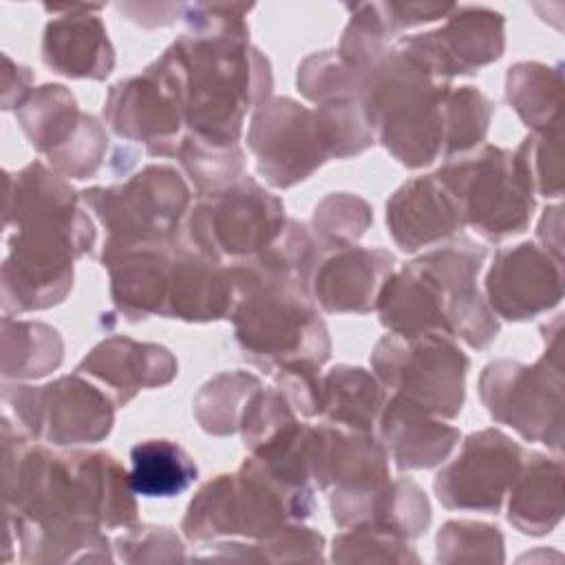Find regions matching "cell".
Wrapping results in <instances>:
<instances>
[{
    "mask_svg": "<svg viewBox=\"0 0 565 565\" xmlns=\"http://www.w3.org/2000/svg\"><path fill=\"white\" fill-rule=\"evenodd\" d=\"M7 185L4 223L15 234L2 267L4 307L46 309L71 289V263L90 249L95 230L75 192L44 166L31 163Z\"/></svg>",
    "mask_w": 565,
    "mask_h": 565,
    "instance_id": "1",
    "label": "cell"
},
{
    "mask_svg": "<svg viewBox=\"0 0 565 565\" xmlns=\"http://www.w3.org/2000/svg\"><path fill=\"white\" fill-rule=\"evenodd\" d=\"M7 505L38 525H128L135 501L128 475L106 452H49L29 446L26 437L4 419Z\"/></svg>",
    "mask_w": 565,
    "mask_h": 565,
    "instance_id": "2",
    "label": "cell"
},
{
    "mask_svg": "<svg viewBox=\"0 0 565 565\" xmlns=\"http://www.w3.org/2000/svg\"><path fill=\"white\" fill-rule=\"evenodd\" d=\"M483 256L479 245L463 241L388 276L375 302L384 327L397 335L444 331L475 349L486 347L499 324L475 287Z\"/></svg>",
    "mask_w": 565,
    "mask_h": 565,
    "instance_id": "3",
    "label": "cell"
},
{
    "mask_svg": "<svg viewBox=\"0 0 565 565\" xmlns=\"http://www.w3.org/2000/svg\"><path fill=\"white\" fill-rule=\"evenodd\" d=\"M355 75L369 128L404 166L419 168L444 152V102L450 86L437 84L397 49H386Z\"/></svg>",
    "mask_w": 565,
    "mask_h": 565,
    "instance_id": "4",
    "label": "cell"
},
{
    "mask_svg": "<svg viewBox=\"0 0 565 565\" xmlns=\"http://www.w3.org/2000/svg\"><path fill=\"white\" fill-rule=\"evenodd\" d=\"M311 510L309 486L287 483L252 457L236 475H218L192 499L183 530L192 541L218 534L267 536L287 519H305Z\"/></svg>",
    "mask_w": 565,
    "mask_h": 565,
    "instance_id": "5",
    "label": "cell"
},
{
    "mask_svg": "<svg viewBox=\"0 0 565 565\" xmlns=\"http://www.w3.org/2000/svg\"><path fill=\"white\" fill-rule=\"evenodd\" d=\"M437 179L450 192L463 225L483 238L501 241L527 227L532 190L508 150L486 146L472 157L446 163Z\"/></svg>",
    "mask_w": 565,
    "mask_h": 565,
    "instance_id": "6",
    "label": "cell"
},
{
    "mask_svg": "<svg viewBox=\"0 0 565 565\" xmlns=\"http://www.w3.org/2000/svg\"><path fill=\"white\" fill-rule=\"evenodd\" d=\"M371 362L397 397L430 415L455 417L461 411L468 358L448 335L391 333L377 342Z\"/></svg>",
    "mask_w": 565,
    "mask_h": 565,
    "instance_id": "7",
    "label": "cell"
},
{
    "mask_svg": "<svg viewBox=\"0 0 565 565\" xmlns=\"http://www.w3.org/2000/svg\"><path fill=\"white\" fill-rule=\"evenodd\" d=\"M282 227V203L247 177L201 194L188 221L194 247L214 260L258 256Z\"/></svg>",
    "mask_w": 565,
    "mask_h": 565,
    "instance_id": "8",
    "label": "cell"
},
{
    "mask_svg": "<svg viewBox=\"0 0 565 565\" xmlns=\"http://www.w3.org/2000/svg\"><path fill=\"white\" fill-rule=\"evenodd\" d=\"M82 201L108 227L104 249L172 241L188 205V188L177 170L148 166L124 185L93 188Z\"/></svg>",
    "mask_w": 565,
    "mask_h": 565,
    "instance_id": "9",
    "label": "cell"
},
{
    "mask_svg": "<svg viewBox=\"0 0 565 565\" xmlns=\"http://www.w3.org/2000/svg\"><path fill=\"white\" fill-rule=\"evenodd\" d=\"M481 399L497 422L514 426L525 439L561 446L563 375L561 362L547 355L525 366L499 360L481 375Z\"/></svg>",
    "mask_w": 565,
    "mask_h": 565,
    "instance_id": "10",
    "label": "cell"
},
{
    "mask_svg": "<svg viewBox=\"0 0 565 565\" xmlns=\"http://www.w3.org/2000/svg\"><path fill=\"white\" fill-rule=\"evenodd\" d=\"M4 402L33 437L57 446L99 441L113 426L110 397L79 373L46 386H7Z\"/></svg>",
    "mask_w": 565,
    "mask_h": 565,
    "instance_id": "11",
    "label": "cell"
},
{
    "mask_svg": "<svg viewBox=\"0 0 565 565\" xmlns=\"http://www.w3.org/2000/svg\"><path fill=\"white\" fill-rule=\"evenodd\" d=\"M258 170L271 185L287 188L333 157L331 135L318 115L291 99H271L258 108L249 128Z\"/></svg>",
    "mask_w": 565,
    "mask_h": 565,
    "instance_id": "12",
    "label": "cell"
},
{
    "mask_svg": "<svg viewBox=\"0 0 565 565\" xmlns=\"http://www.w3.org/2000/svg\"><path fill=\"white\" fill-rule=\"evenodd\" d=\"M104 117L117 135L146 141L150 154H168L166 143L185 117V84L172 53L166 51L143 75L113 86Z\"/></svg>",
    "mask_w": 565,
    "mask_h": 565,
    "instance_id": "13",
    "label": "cell"
},
{
    "mask_svg": "<svg viewBox=\"0 0 565 565\" xmlns=\"http://www.w3.org/2000/svg\"><path fill=\"white\" fill-rule=\"evenodd\" d=\"M395 49L430 77L475 73L503 51V15L486 7H457L430 33L402 38Z\"/></svg>",
    "mask_w": 565,
    "mask_h": 565,
    "instance_id": "14",
    "label": "cell"
},
{
    "mask_svg": "<svg viewBox=\"0 0 565 565\" xmlns=\"http://www.w3.org/2000/svg\"><path fill=\"white\" fill-rule=\"evenodd\" d=\"M523 463V448L494 428L472 433L459 457L446 466L435 490L444 505L497 512Z\"/></svg>",
    "mask_w": 565,
    "mask_h": 565,
    "instance_id": "15",
    "label": "cell"
},
{
    "mask_svg": "<svg viewBox=\"0 0 565 565\" xmlns=\"http://www.w3.org/2000/svg\"><path fill=\"white\" fill-rule=\"evenodd\" d=\"M492 309L508 320H527L558 305L561 267L532 243L501 249L486 280Z\"/></svg>",
    "mask_w": 565,
    "mask_h": 565,
    "instance_id": "16",
    "label": "cell"
},
{
    "mask_svg": "<svg viewBox=\"0 0 565 565\" xmlns=\"http://www.w3.org/2000/svg\"><path fill=\"white\" fill-rule=\"evenodd\" d=\"M386 223L404 252L444 241L463 225L450 192L437 174L402 185L386 203Z\"/></svg>",
    "mask_w": 565,
    "mask_h": 565,
    "instance_id": "17",
    "label": "cell"
},
{
    "mask_svg": "<svg viewBox=\"0 0 565 565\" xmlns=\"http://www.w3.org/2000/svg\"><path fill=\"white\" fill-rule=\"evenodd\" d=\"M395 258L384 249L340 247L316 267L311 287L327 311H369L391 276Z\"/></svg>",
    "mask_w": 565,
    "mask_h": 565,
    "instance_id": "18",
    "label": "cell"
},
{
    "mask_svg": "<svg viewBox=\"0 0 565 565\" xmlns=\"http://www.w3.org/2000/svg\"><path fill=\"white\" fill-rule=\"evenodd\" d=\"M309 477L327 488H371L386 481V455L382 446L362 433H344L333 426L309 433Z\"/></svg>",
    "mask_w": 565,
    "mask_h": 565,
    "instance_id": "19",
    "label": "cell"
},
{
    "mask_svg": "<svg viewBox=\"0 0 565 565\" xmlns=\"http://www.w3.org/2000/svg\"><path fill=\"white\" fill-rule=\"evenodd\" d=\"M79 375H93L110 386L115 402L126 404L139 388L168 384L177 362L159 344H139L130 338H110L97 344L77 366Z\"/></svg>",
    "mask_w": 565,
    "mask_h": 565,
    "instance_id": "20",
    "label": "cell"
},
{
    "mask_svg": "<svg viewBox=\"0 0 565 565\" xmlns=\"http://www.w3.org/2000/svg\"><path fill=\"white\" fill-rule=\"evenodd\" d=\"M60 9L71 13L46 24L42 42L44 64L68 77H106L113 71L115 57L102 20L73 13L75 7Z\"/></svg>",
    "mask_w": 565,
    "mask_h": 565,
    "instance_id": "21",
    "label": "cell"
},
{
    "mask_svg": "<svg viewBox=\"0 0 565 565\" xmlns=\"http://www.w3.org/2000/svg\"><path fill=\"white\" fill-rule=\"evenodd\" d=\"M382 437L399 468H430L455 446L459 433L430 417L428 411L393 397L382 413Z\"/></svg>",
    "mask_w": 565,
    "mask_h": 565,
    "instance_id": "22",
    "label": "cell"
},
{
    "mask_svg": "<svg viewBox=\"0 0 565 565\" xmlns=\"http://www.w3.org/2000/svg\"><path fill=\"white\" fill-rule=\"evenodd\" d=\"M561 477V461L532 452L510 486V523L525 534L550 532L563 512Z\"/></svg>",
    "mask_w": 565,
    "mask_h": 565,
    "instance_id": "23",
    "label": "cell"
},
{
    "mask_svg": "<svg viewBox=\"0 0 565 565\" xmlns=\"http://www.w3.org/2000/svg\"><path fill=\"white\" fill-rule=\"evenodd\" d=\"M84 113L77 110L73 95L57 84H46L33 90L18 106V121L33 148L44 152L51 161L57 159L79 135L86 124Z\"/></svg>",
    "mask_w": 565,
    "mask_h": 565,
    "instance_id": "24",
    "label": "cell"
},
{
    "mask_svg": "<svg viewBox=\"0 0 565 565\" xmlns=\"http://www.w3.org/2000/svg\"><path fill=\"white\" fill-rule=\"evenodd\" d=\"M382 404L380 384L358 366H338L320 380L318 413L353 430H371Z\"/></svg>",
    "mask_w": 565,
    "mask_h": 565,
    "instance_id": "25",
    "label": "cell"
},
{
    "mask_svg": "<svg viewBox=\"0 0 565 565\" xmlns=\"http://www.w3.org/2000/svg\"><path fill=\"white\" fill-rule=\"evenodd\" d=\"M130 488L141 497H174L196 479V466L174 441L148 439L130 450Z\"/></svg>",
    "mask_w": 565,
    "mask_h": 565,
    "instance_id": "26",
    "label": "cell"
},
{
    "mask_svg": "<svg viewBox=\"0 0 565 565\" xmlns=\"http://www.w3.org/2000/svg\"><path fill=\"white\" fill-rule=\"evenodd\" d=\"M561 71L543 64H516L508 73V102L536 132H558Z\"/></svg>",
    "mask_w": 565,
    "mask_h": 565,
    "instance_id": "27",
    "label": "cell"
},
{
    "mask_svg": "<svg viewBox=\"0 0 565 565\" xmlns=\"http://www.w3.org/2000/svg\"><path fill=\"white\" fill-rule=\"evenodd\" d=\"M62 362V340L40 322L4 320V377H42Z\"/></svg>",
    "mask_w": 565,
    "mask_h": 565,
    "instance_id": "28",
    "label": "cell"
},
{
    "mask_svg": "<svg viewBox=\"0 0 565 565\" xmlns=\"http://www.w3.org/2000/svg\"><path fill=\"white\" fill-rule=\"evenodd\" d=\"M258 380L245 373H225L214 377L196 397V417L207 433L227 435L241 424L249 395L258 388Z\"/></svg>",
    "mask_w": 565,
    "mask_h": 565,
    "instance_id": "29",
    "label": "cell"
},
{
    "mask_svg": "<svg viewBox=\"0 0 565 565\" xmlns=\"http://www.w3.org/2000/svg\"><path fill=\"white\" fill-rule=\"evenodd\" d=\"M201 194L223 190L241 179L243 154L234 146L210 143L196 135L185 137L174 152Z\"/></svg>",
    "mask_w": 565,
    "mask_h": 565,
    "instance_id": "30",
    "label": "cell"
},
{
    "mask_svg": "<svg viewBox=\"0 0 565 565\" xmlns=\"http://www.w3.org/2000/svg\"><path fill=\"white\" fill-rule=\"evenodd\" d=\"M492 106L472 86L448 88L444 102V152H466L486 137Z\"/></svg>",
    "mask_w": 565,
    "mask_h": 565,
    "instance_id": "31",
    "label": "cell"
},
{
    "mask_svg": "<svg viewBox=\"0 0 565 565\" xmlns=\"http://www.w3.org/2000/svg\"><path fill=\"white\" fill-rule=\"evenodd\" d=\"M313 223L322 243L340 249L364 234V227L371 223V210L358 196L331 194L316 207Z\"/></svg>",
    "mask_w": 565,
    "mask_h": 565,
    "instance_id": "32",
    "label": "cell"
},
{
    "mask_svg": "<svg viewBox=\"0 0 565 565\" xmlns=\"http://www.w3.org/2000/svg\"><path fill=\"white\" fill-rule=\"evenodd\" d=\"M437 545H439V552L459 547L457 554L450 556V561L463 558L466 550H472V558H503L501 534L497 532V527L483 525V523H470V521L446 523L437 536Z\"/></svg>",
    "mask_w": 565,
    "mask_h": 565,
    "instance_id": "33",
    "label": "cell"
},
{
    "mask_svg": "<svg viewBox=\"0 0 565 565\" xmlns=\"http://www.w3.org/2000/svg\"><path fill=\"white\" fill-rule=\"evenodd\" d=\"M377 7L391 33L404 26H417L424 22L439 20L441 15H448L455 9V4L439 2H382Z\"/></svg>",
    "mask_w": 565,
    "mask_h": 565,
    "instance_id": "34",
    "label": "cell"
}]
</instances>
